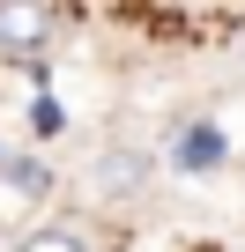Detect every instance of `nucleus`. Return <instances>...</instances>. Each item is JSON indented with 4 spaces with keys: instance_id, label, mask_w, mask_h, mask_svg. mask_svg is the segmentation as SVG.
Segmentation results:
<instances>
[{
    "instance_id": "1",
    "label": "nucleus",
    "mask_w": 245,
    "mask_h": 252,
    "mask_svg": "<svg viewBox=\"0 0 245 252\" xmlns=\"http://www.w3.org/2000/svg\"><path fill=\"white\" fill-rule=\"evenodd\" d=\"M52 193H60V178H52V163L45 156H30V149H0V230H37V215L52 208Z\"/></svg>"
},
{
    "instance_id": "4",
    "label": "nucleus",
    "mask_w": 245,
    "mask_h": 252,
    "mask_svg": "<svg viewBox=\"0 0 245 252\" xmlns=\"http://www.w3.org/2000/svg\"><path fill=\"white\" fill-rule=\"evenodd\" d=\"M15 252H97L82 222H37L30 237H15Z\"/></svg>"
},
{
    "instance_id": "2",
    "label": "nucleus",
    "mask_w": 245,
    "mask_h": 252,
    "mask_svg": "<svg viewBox=\"0 0 245 252\" xmlns=\"http://www.w3.org/2000/svg\"><path fill=\"white\" fill-rule=\"evenodd\" d=\"M60 37V8H0V60H37Z\"/></svg>"
},
{
    "instance_id": "5",
    "label": "nucleus",
    "mask_w": 245,
    "mask_h": 252,
    "mask_svg": "<svg viewBox=\"0 0 245 252\" xmlns=\"http://www.w3.org/2000/svg\"><path fill=\"white\" fill-rule=\"evenodd\" d=\"M171 156H178V171H208V163H223V134H208V126H186Z\"/></svg>"
},
{
    "instance_id": "3",
    "label": "nucleus",
    "mask_w": 245,
    "mask_h": 252,
    "mask_svg": "<svg viewBox=\"0 0 245 252\" xmlns=\"http://www.w3.org/2000/svg\"><path fill=\"white\" fill-rule=\"evenodd\" d=\"M141 178H149V156H141V149H104V156H97V193H104V200H127Z\"/></svg>"
}]
</instances>
